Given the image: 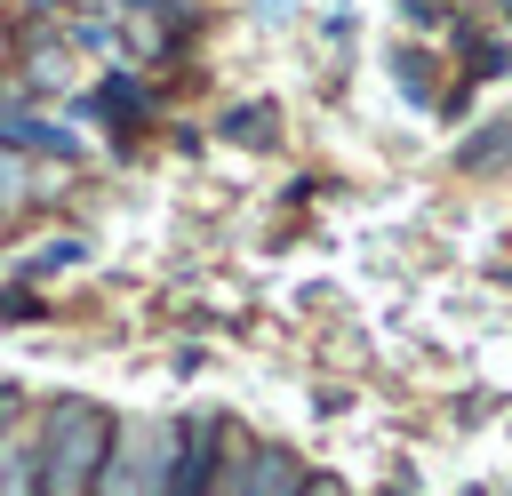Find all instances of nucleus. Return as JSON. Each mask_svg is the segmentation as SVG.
<instances>
[{"label": "nucleus", "mask_w": 512, "mask_h": 496, "mask_svg": "<svg viewBox=\"0 0 512 496\" xmlns=\"http://www.w3.org/2000/svg\"><path fill=\"white\" fill-rule=\"evenodd\" d=\"M112 448V416L96 400H56L32 432V472H40V496H88L96 464Z\"/></svg>", "instance_id": "obj_1"}, {"label": "nucleus", "mask_w": 512, "mask_h": 496, "mask_svg": "<svg viewBox=\"0 0 512 496\" xmlns=\"http://www.w3.org/2000/svg\"><path fill=\"white\" fill-rule=\"evenodd\" d=\"M224 432H232V424H216V416L176 424V448H168V472H160V488H152V496H208L216 456H224Z\"/></svg>", "instance_id": "obj_2"}, {"label": "nucleus", "mask_w": 512, "mask_h": 496, "mask_svg": "<svg viewBox=\"0 0 512 496\" xmlns=\"http://www.w3.org/2000/svg\"><path fill=\"white\" fill-rule=\"evenodd\" d=\"M0 144L8 152H48V160L64 152V160H80V136L56 128V120H0Z\"/></svg>", "instance_id": "obj_3"}, {"label": "nucleus", "mask_w": 512, "mask_h": 496, "mask_svg": "<svg viewBox=\"0 0 512 496\" xmlns=\"http://www.w3.org/2000/svg\"><path fill=\"white\" fill-rule=\"evenodd\" d=\"M296 488H304L296 456H288V448H256V464H248V488H240V496H296Z\"/></svg>", "instance_id": "obj_4"}, {"label": "nucleus", "mask_w": 512, "mask_h": 496, "mask_svg": "<svg viewBox=\"0 0 512 496\" xmlns=\"http://www.w3.org/2000/svg\"><path fill=\"white\" fill-rule=\"evenodd\" d=\"M0 496H40V472H32V432L0 440Z\"/></svg>", "instance_id": "obj_5"}, {"label": "nucleus", "mask_w": 512, "mask_h": 496, "mask_svg": "<svg viewBox=\"0 0 512 496\" xmlns=\"http://www.w3.org/2000/svg\"><path fill=\"white\" fill-rule=\"evenodd\" d=\"M504 152H512V128H504V120H488V128H480V136L456 152V168H472V176H480V168H496Z\"/></svg>", "instance_id": "obj_6"}, {"label": "nucleus", "mask_w": 512, "mask_h": 496, "mask_svg": "<svg viewBox=\"0 0 512 496\" xmlns=\"http://www.w3.org/2000/svg\"><path fill=\"white\" fill-rule=\"evenodd\" d=\"M64 80H72V48H32V64H24L16 88H64Z\"/></svg>", "instance_id": "obj_7"}, {"label": "nucleus", "mask_w": 512, "mask_h": 496, "mask_svg": "<svg viewBox=\"0 0 512 496\" xmlns=\"http://www.w3.org/2000/svg\"><path fill=\"white\" fill-rule=\"evenodd\" d=\"M80 256H88L80 240H48V248H32V256H24L16 272H32V280H48V272H64V264H80Z\"/></svg>", "instance_id": "obj_8"}, {"label": "nucleus", "mask_w": 512, "mask_h": 496, "mask_svg": "<svg viewBox=\"0 0 512 496\" xmlns=\"http://www.w3.org/2000/svg\"><path fill=\"white\" fill-rule=\"evenodd\" d=\"M224 136H240V144H272V104H240V112L224 120Z\"/></svg>", "instance_id": "obj_9"}, {"label": "nucleus", "mask_w": 512, "mask_h": 496, "mask_svg": "<svg viewBox=\"0 0 512 496\" xmlns=\"http://www.w3.org/2000/svg\"><path fill=\"white\" fill-rule=\"evenodd\" d=\"M8 200H24V168H16V160H0V208H8Z\"/></svg>", "instance_id": "obj_10"}, {"label": "nucleus", "mask_w": 512, "mask_h": 496, "mask_svg": "<svg viewBox=\"0 0 512 496\" xmlns=\"http://www.w3.org/2000/svg\"><path fill=\"white\" fill-rule=\"evenodd\" d=\"M296 496H344V488H336V480H304Z\"/></svg>", "instance_id": "obj_11"}, {"label": "nucleus", "mask_w": 512, "mask_h": 496, "mask_svg": "<svg viewBox=\"0 0 512 496\" xmlns=\"http://www.w3.org/2000/svg\"><path fill=\"white\" fill-rule=\"evenodd\" d=\"M8 408H16V400H8V384H0V440H8Z\"/></svg>", "instance_id": "obj_12"}]
</instances>
